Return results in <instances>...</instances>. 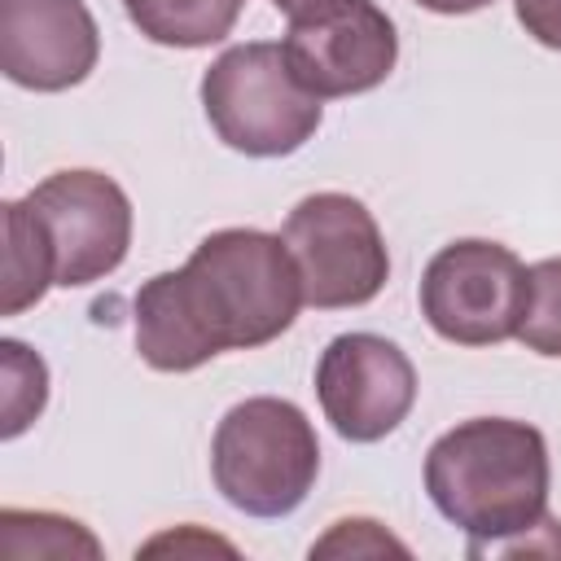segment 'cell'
I'll return each instance as SVG.
<instances>
[{"label":"cell","instance_id":"obj_1","mask_svg":"<svg viewBox=\"0 0 561 561\" xmlns=\"http://www.w3.org/2000/svg\"><path fill=\"white\" fill-rule=\"evenodd\" d=\"M298 307L302 280L285 237L219 228L184 267L136 289V351L158 373H193L224 351L276 342Z\"/></svg>","mask_w":561,"mask_h":561},{"label":"cell","instance_id":"obj_2","mask_svg":"<svg viewBox=\"0 0 561 561\" xmlns=\"http://www.w3.org/2000/svg\"><path fill=\"white\" fill-rule=\"evenodd\" d=\"M548 486V443L535 425L513 416L460 421L425 451V491L473 548L543 530Z\"/></svg>","mask_w":561,"mask_h":561},{"label":"cell","instance_id":"obj_3","mask_svg":"<svg viewBox=\"0 0 561 561\" xmlns=\"http://www.w3.org/2000/svg\"><path fill=\"white\" fill-rule=\"evenodd\" d=\"M320 473V438L289 399H245L224 412L210 438V478L245 517H289Z\"/></svg>","mask_w":561,"mask_h":561},{"label":"cell","instance_id":"obj_4","mask_svg":"<svg viewBox=\"0 0 561 561\" xmlns=\"http://www.w3.org/2000/svg\"><path fill=\"white\" fill-rule=\"evenodd\" d=\"M202 110L215 136L245 158H285L302 149L324 118L320 96L294 79L285 48L272 39L219 53L202 75Z\"/></svg>","mask_w":561,"mask_h":561},{"label":"cell","instance_id":"obj_5","mask_svg":"<svg viewBox=\"0 0 561 561\" xmlns=\"http://www.w3.org/2000/svg\"><path fill=\"white\" fill-rule=\"evenodd\" d=\"M280 237L298 263L302 302L316 311L364 307L381 294V285L390 276V254H386L381 228L368 215V206L351 193L302 197L289 210Z\"/></svg>","mask_w":561,"mask_h":561},{"label":"cell","instance_id":"obj_6","mask_svg":"<svg viewBox=\"0 0 561 561\" xmlns=\"http://www.w3.org/2000/svg\"><path fill=\"white\" fill-rule=\"evenodd\" d=\"M526 263L482 237L443 245L421 276V316L456 346H495L517 337L526 316Z\"/></svg>","mask_w":561,"mask_h":561},{"label":"cell","instance_id":"obj_7","mask_svg":"<svg viewBox=\"0 0 561 561\" xmlns=\"http://www.w3.org/2000/svg\"><path fill=\"white\" fill-rule=\"evenodd\" d=\"M53 245V276L61 289H83L110 276L131 245V202L105 171H57L26 197Z\"/></svg>","mask_w":561,"mask_h":561},{"label":"cell","instance_id":"obj_8","mask_svg":"<svg viewBox=\"0 0 561 561\" xmlns=\"http://www.w3.org/2000/svg\"><path fill=\"white\" fill-rule=\"evenodd\" d=\"M280 48L294 79L320 101L373 92L399 61L394 22L373 0H324L289 18Z\"/></svg>","mask_w":561,"mask_h":561},{"label":"cell","instance_id":"obj_9","mask_svg":"<svg viewBox=\"0 0 561 561\" xmlns=\"http://www.w3.org/2000/svg\"><path fill=\"white\" fill-rule=\"evenodd\" d=\"M316 399L346 443H377L408 421L416 368L381 333H342L320 351Z\"/></svg>","mask_w":561,"mask_h":561},{"label":"cell","instance_id":"obj_10","mask_svg":"<svg viewBox=\"0 0 561 561\" xmlns=\"http://www.w3.org/2000/svg\"><path fill=\"white\" fill-rule=\"evenodd\" d=\"M101 31L83 0H0V70L31 92H66L96 70Z\"/></svg>","mask_w":561,"mask_h":561},{"label":"cell","instance_id":"obj_11","mask_svg":"<svg viewBox=\"0 0 561 561\" xmlns=\"http://www.w3.org/2000/svg\"><path fill=\"white\" fill-rule=\"evenodd\" d=\"M53 276V245L26 202H4V276H0V316H22L35 307Z\"/></svg>","mask_w":561,"mask_h":561},{"label":"cell","instance_id":"obj_12","mask_svg":"<svg viewBox=\"0 0 561 561\" xmlns=\"http://www.w3.org/2000/svg\"><path fill=\"white\" fill-rule=\"evenodd\" d=\"M123 9L131 26L153 44L206 48L237 26L245 0H123Z\"/></svg>","mask_w":561,"mask_h":561},{"label":"cell","instance_id":"obj_13","mask_svg":"<svg viewBox=\"0 0 561 561\" xmlns=\"http://www.w3.org/2000/svg\"><path fill=\"white\" fill-rule=\"evenodd\" d=\"M0 364H4V394H0L4 425H0V434L18 438L48 403V368H44V359L35 351H26L13 337L0 342Z\"/></svg>","mask_w":561,"mask_h":561},{"label":"cell","instance_id":"obj_14","mask_svg":"<svg viewBox=\"0 0 561 561\" xmlns=\"http://www.w3.org/2000/svg\"><path fill=\"white\" fill-rule=\"evenodd\" d=\"M517 337L526 351L561 359V259H543L526 272V316Z\"/></svg>","mask_w":561,"mask_h":561},{"label":"cell","instance_id":"obj_15","mask_svg":"<svg viewBox=\"0 0 561 561\" xmlns=\"http://www.w3.org/2000/svg\"><path fill=\"white\" fill-rule=\"evenodd\" d=\"M31 522H35V530L26 535L22 526H13V522H0V552L9 557V561H18V557H75V552H83V557H101V543L79 526V522H70V517H57V513H26Z\"/></svg>","mask_w":561,"mask_h":561},{"label":"cell","instance_id":"obj_16","mask_svg":"<svg viewBox=\"0 0 561 561\" xmlns=\"http://www.w3.org/2000/svg\"><path fill=\"white\" fill-rule=\"evenodd\" d=\"M513 9L535 44L561 53V0H513Z\"/></svg>","mask_w":561,"mask_h":561},{"label":"cell","instance_id":"obj_17","mask_svg":"<svg viewBox=\"0 0 561 561\" xmlns=\"http://www.w3.org/2000/svg\"><path fill=\"white\" fill-rule=\"evenodd\" d=\"M412 4H421V9H430V13L456 18V13H478V9H486V4H495V0H412Z\"/></svg>","mask_w":561,"mask_h":561},{"label":"cell","instance_id":"obj_18","mask_svg":"<svg viewBox=\"0 0 561 561\" xmlns=\"http://www.w3.org/2000/svg\"><path fill=\"white\" fill-rule=\"evenodd\" d=\"M280 13H289V18H298V13H307V9H316V4H324V0H272Z\"/></svg>","mask_w":561,"mask_h":561}]
</instances>
